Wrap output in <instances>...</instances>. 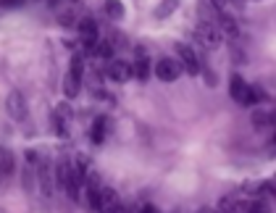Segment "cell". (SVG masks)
<instances>
[{"instance_id": "6da1fadb", "label": "cell", "mask_w": 276, "mask_h": 213, "mask_svg": "<svg viewBox=\"0 0 276 213\" xmlns=\"http://www.w3.org/2000/svg\"><path fill=\"white\" fill-rule=\"evenodd\" d=\"M229 95H232V100H234V103H239V106H255L253 85H247L239 74H234V77L229 79Z\"/></svg>"}, {"instance_id": "7a4b0ae2", "label": "cell", "mask_w": 276, "mask_h": 213, "mask_svg": "<svg viewBox=\"0 0 276 213\" xmlns=\"http://www.w3.org/2000/svg\"><path fill=\"white\" fill-rule=\"evenodd\" d=\"M195 34H197V40L205 45V48H218L221 45V40H224V32L218 29V24H213V21H202L197 24V29H195Z\"/></svg>"}, {"instance_id": "3957f363", "label": "cell", "mask_w": 276, "mask_h": 213, "mask_svg": "<svg viewBox=\"0 0 276 213\" xmlns=\"http://www.w3.org/2000/svg\"><path fill=\"white\" fill-rule=\"evenodd\" d=\"M5 110L13 121H26L29 118V106H26V98L18 90H13L11 95L5 98Z\"/></svg>"}, {"instance_id": "277c9868", "label": "cell", "mask_w": 276, "mask_h": 213, "mask_svg": "<svg viewBox=\"0 0 276 213\" xmlns=\"http://www.w3.org/2000/svg\"><path fill=\"white\" fill-rule=\"evenodd\" d=\"M82 8H85L82 0H66V3L61 5V11H58L61 26H79V21L85 18L82 16Z\"/></svg>"}, {"instance_id": "5b68a950", "label": "cell", "mask_w": 276, "mask_h": 213, "mask_svg": "<svg viewBox=\"0 0 276 213\" xmlns=\"http://www.w3.org/2000/svg\"><path fill=\"white\" fill-rule=\"evenodd\" d=\"M174 50H177V55H179L182 69L187 71V74H192V77H197V74H200V61H197V53L192 50L187 42H177V45H174Z\"/></svg>"}, {"instance_id": "8992f818", "label": "cell", "mask_w": 276, "mask_h": 213, "mask_svg": "<svg viewBox=\"0 0 276 213\" xmlns=\"http://www.w3.org/2000/svg\"><path fill=\"white\" fill-rule=\"evenodd\" d=\"M77 32H79V37H82V45H85L87 50H92V48H95V45L100 42L97 24H95V18H90V16H85V18H82V21H79Z\"/></svg>"}, {"instance_id": "52a82bcc", "label": "cell", "mask_w": 276, "mask_h": 213, "mask_svg": "<svg viewBox=\"0 0 276 213\" xmlns=\"http://www.w3.org/2000/svg\"><path fill=\"white\" fill-rule=\"evenodd\" d=\"M153 71H155V77H158L161 82H177L184 69H182V63L174 61V58H161L158 63H155Z\"/></svg>"}, {"instance_id": "ba28073f", "label": "cell", "mask_w": 276, "mask_h": 213, "mask_svg": "<svg viewBox=\"0 0 276 213\" xmlns=\"http://www.w3.org/2000/svg\"><path fill=\"white\" fill-rule=\"evenodd\" d=\"M121 208H124V203H121V198H118V192L110 190V187H103L95 211L97 213H121Z\"/></svg>"}, {"instance_id": "9c48e42d", "label": "cell", "mask_w": 276, "mask_h": 213, "mask_svg": "<svg viewBox=\"0 0 276 213\" xmlns=\"http://www.w3.org/2000/svg\"><path fill=\"white\" fill-rule=\"evenodd\" d=\"M100 192H103V182H100L97 171H90V174H87V179H85V195H87V206H90L92 211L97 208Z\"/></svg>"}, {"instance_id": "30bf717a", "label": "cell", "mask_w": 276, "mask_h": 213, "mask_svg": "<svg viewBox=\"0 0 276 213\" xmlns=\"http://www.w3.org/2000/svg\"><path fill=\"white\" fill-rule=\"evenodd\" d=\"M108 77L118 82V85H124V82L129 79H134V63H126V61H110V66H108Z\"/></svg>"}, {"instance_id": "8fae6325", "label": "cell", "mask_w": 276, "mask_h": 213, "mask_svg": "<svg viewBox=\"0 0 276 213\" xmlns=\"http://www.w3.org/2000/svg\"><path fill=\"white\" fill-rule=\"evenodd\" d=\"M71 161L66 158V155H61L58 158V163H55V184H58V187L66 192L69 195V190H71Z\"/></svg>"}, {"instance_id": "7c38bea8", "label": "cell", "mask_w": 276, "mask_h": 213, "mask_svg": "<svg viewBox=\"0 0 276 213\" xmlns=\"http://www.w3.org/2000/svg\"><path fill=\"white\" fill-rule=\"evenodd\" d=\"M218 29L224 32L229 40H237V37H239V26H237V21L226 11H218Z\"/></svg>"}, {"instance_id": "4fadbf2b", "label": "cell", "mask_w": 276, "mask_h": 213, "mask_svg": "<svg viewBox=\"0 0 276 213\" xmlns=\"http://www.w3.org/2000/svg\"><path fill=\"white\" fill-rule=\"evenodd\" d=\"M0 169H3V177H13V171H16L13 150L5 147V145H0Z\"/></svg>"}, {"instance_id": "5bb4252c", "label": "cell", "mask_w": 276, "mask_h": 213, "mask_svg": "<svg viewBox=\"0 0 276 213\" xmlns=\"http://www.w3.org/2000/svg\"><path fill=\"white\" fill-rule=\"evenodd\" d=\"M82 92V77H77V74H66V77H63V95H66L69 100H74Z\"/></svg>"}, {"instance_id": "9a60e30c", "label": "cell", "mask_w": 276, "mask_h": 213, "mask_svg": "<svg viewBox=\"0 0 276 213\" xmlns=\"http://www.w3.org/2000/svg\"><path fill=\"white\" fill-rule=\"evenodd\" d=\"M134 77L140 82H147L150 77V61H147V53H142V48L137 50V61H134Z\"/></svg>"}, {"instance_id": "2e32d148", "label": "cell", "mask_w": 276, "mask_h": 213, "mask_svg": "<svg viewBox=\"0 0 276 213\" xmlns=\"http://www.w3.org/2000/svg\"><path fill=\"white\" fill-rule=\"evenodd\" d=\"M103 11H105L108 18H113V21H121V18L126 16V8H124L121 0H105V3H103Z\"/></svg>"}, {"instance_id": "e0dca14e", "label": "cell", "mask_w": 276, "mask_h": 213, "mask_svg": "<svg viewBox=\"0 0 276 213\" xmlns=\"http://www.w3.org/2000/svg\"><path fill=\"white\" fill-rule=\"evenodd\" d=\"M105 129H108L105 118H103V116H97L95 121H92V129H90V140L95 142V145H103V142H105Z\"/></svg>"}, {"instance_id": "ac0fdd59", "label": "cell", "mask_w": 276, "mask_h": 213, "mask_svg": "<svg viewBox=\"0 0 276 213\" xmlns=\"http://www.w3.org/2000/svg\"><path fill=\"white\" fill-rule=\"evenodd\" d=\"M177 5H179V0H163V3H161L158 8H155V16H158V18L171 16V13H174V8H177Z\"/></svg>"}, {"instance_id": "d6986e66", "label": "cell", "mask_w": 276, "mask_h": 213, "mask_svg": "<svg viewBox=\"0 0 276 213\" xmlns=\"http://www.w3.org/2000/svg\"><path fill=\"white\" fill-rule=\"evenodd\" d=\"M92 53H95L97 58H110V55H113V45H110L108 40H100L95 48H92Z\"/></svg>"}, {"instance_id": "ffe728a7", "label": "cell", "mask_w": 276, "mask_h": 213, "mask_svg": "<svg viewBox=\"0 0 276 213\" xmlns=\"http://www.w3.org/2000/svg\"><path fill=\"white\" fill-rule=\"evenodd\" d=\"M245 213H271V208H269V203H266V200H253Z\"/></svg>"}, {"instance_id": "44dd1931", "label": "cell", "mask_w": 276, "mask_h": 213, "mask_svg": "<svg viewBox=\"0 0 276 213\" xmlns=\"http://www.w3.org/2000/svg\"><path fill=\"white\" fill-rule=\"evenodd\" d=\"M271 121V116H266V113H255V126H266Z\"/></svg>"}, {"instance_id": "7402d4cb", "label": "cell", "mask_w": 276, "mask_h": 213, "mask_svg": "<svg viewBox=\"0 0 276 213\" xmlns=\"http://www.w3.org/2000/svg\"><path fill=\"white\" fill-rule=\"evenodd\" d=\"M210 3H213L216 11H224V8H226V0H210Z\"/></svg>"}, {"instance_id": "603a6c76", "label": "cell", "mask_w": 276, "mask_h": 213, "mask_svg": "<svg viewBox=\"0 0 276 213\" xmlns=\"http://www.w3.org/2000/svg\"><path fill=\"white\" fill-rule=\"evenodd\" d=\"M274 142H276V132H274Z\"/></svg>"}, {"instance_id": "cb8c5ba5", "label": "cell", "mask_w": 276, "mask_h": 213, "mask_svg": "<svg viewBox=\"0 0 276 213\" xmlns=\"http://www.w3.org/2000/svg\"><path fill=\"white\" fill-rule=\"evenodd\" d=\"M200 213H208V211H200Z\"/></svg>"}, {"instance_id": "d4e9b609", "label": "cell", "mask_w": 276, "mask_h": 213, "mask_svg": "<svg viewBox=\"0 0 276 213\" xmlns=\"http://www.w3.org/2000/svg\"><path fill=\"white\" fill-rule=\"evenodd\" d=\"M274 124H276V116H274Z\"/></svg>"}]
</instances>
